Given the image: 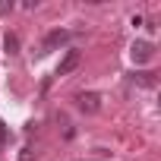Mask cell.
<instances>
[{"label":"cell","mask_w":161,"mask_h":161,"mask_svg":"<svg viewBox=\"0 0 161 161\" xmlns=\"http://www.w3.org/2000/svg\"><path fill=\"white\" fill-rule=\"evenodd\" d=\"M66 41H69V32H66V29H54V32L44 35V41H41V54H51V51L63 47Z\"/></svg>","instance_id":"cell-1"},{"label":"cell","mask_w":161,"mask_h":161,"mask_svg":"<svg viewBox=\"0 0 161 161\" xmlns=\"http://www.w3.org/2000/svg\"><path fill=\"white\" fill-rule=\"evenodd\" d=\"M76 108L82 111V114H98V111H101V95H98V92H82V95H76Z\"/></svg>","instance_id":"cell-2"},{"label":"cell","mask_w":161,"mask_h":161,"mask_svg":"<svg viewBox=\"0 0 161 161\" xmlns=\"http://www.w3.org/2000/svg\"><path fill=\"white\" fill-rule=\"evenodd\" d=\"M155 57V44L152 41H133V60L136 63H148Z\"/></svg>","instance_id":"cell-3"},{"label":"cell","mask_w":161,"mask_h":161,"mask_svg":"<svg viewBox=\"0 0 161 161\" xmlns=\"http://www.w3.org/2000/svg\"><path fill=\"white\" fill-rule=\"evenodd\" d=\"M76 66H79V51H66L63 60L57 63V73H54V76H69Z\"/></svg>","instance_id":"cell-4"},{"label":"cell","mask_w":161,"mask_h":161,"mask_svg":"<svg viewBox=\"0 0 161 161\" xmlns=\"http://www.w3.org/2000/svg\"><path fill=\"white\" fill-rule=\"evenodd\" d=\"M3 47H7L10 54H16V51H19V38H16V35H7V38H3Z\"/></svg>","instance_id":"cell-5"},{"label":"cell","mask_w":161,"mask_h":161,"mask_svg":"<svg viewBox=\"0 0 161 161\" xmlns=\"http://www.w3.org/2000/svg\"><path fill=\"white\" fill-rule=\"evenodd\" d=\"M133 79H139V82H142V86H148V89L155 86V73H139V76H133Z\"/></svg>","instance_id":"cell-6"},{"label":"cell","mask_w":161,"mask_h":161,"mask_svg":"<svg viewBox=\"0 0 161 161\" xmlns=\"http://www.w3.org/2000/svg\"><path fill=\"white\" fill-rule=\"evenodd\" d=\"M10 10H13V0H0V16L10 13Z\"/></svg>","instance_id":"cell-7"}]
</instances>
